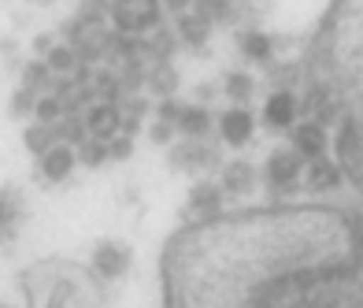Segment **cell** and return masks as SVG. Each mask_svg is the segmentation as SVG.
<instances>
[{
    "mask_svg": "<svg viewBox=\"0 0 363 308\" xmlns=\"http://www.w3.org/2000/svg\"><path fill=\"white\" fill-rule=\"evenodd\" d=\"M171 134H174V126H167V123H156V126H152V141H156V145H167Z\"/></svg>",
    "mask_w": 363,
    "mask_h": 308,
    "instance_id": "cell-31",
    "label": "cell"
},
{
    "mask_svg": "<svg viewBox=\"0 0 363 308\" xmlns=\"http://www.w3.org/2000/svg\"><path fill=\"white\" fill-rule=\"evenodd\" d=\"M34 111V93L30 89H15L11 97V116H30Z\"/></svg>",
    "mask_w": 363,
    "mask_h": 308,
    "instance_id": "cell-29",
    "label": "cell"
},
{
    "mask_svg": "<svg viewBox=\"0 0 363 308\" xmlns=\"http://www.w3.org/2000/svg\"><path fill=\"white\" fill-rule=\"evenodd\" d=\"M26 216V204L15 189H0V241H11L23 226Z\"/></svg>",
    "mask_w": 363,
    "mask_h": 308,
    "instance_id": "cell-14",
    "label": "cell"
},
{
    "mask_svg": "<svg viewBox=\"0 0 363 308\" xmlns=\"http://www.w3.org/2000/svg\"><path fill=\"white\" fill-rule=\"evenodd\" d=\"M178 34H182L186 45H204L208 34H211V15L201 11V8L189 11V15H182V19H178Z\"/></svg>",
    "mask_w": 363,
    "mask_h": 308,
    "instance_id": "cell-17",
    "label": "cell"
},
{
    "mask_svg": "<svg viewBox=\"0 0 363 308\" xmlns=\"http://www.w3.org/2000/svg\"><path fill=\"white\" fill-rule=\"evenodd\" d=\"M174 126H178L186 138H208V131H211V111H208L204 104H182Z\"/></svg>",
    "mask_w": 363,
    "mask_h": 308,
    "instance_id": "cell-16",
    "label": "cell"
},
{
    "mask_svg": "<svg viewBox=\"0 0 363 308\" xmlns=\"http://www.w3.org/2000/svg\"><path fill=\"white\" fill-rule=\"evenodd\" d=\"M252 131H256V119L249 108H226L219 116V138L226 145H234V149H241V145L252 141Z\"/></svg>",
    "mask_w": 363,
    "mask_h": 308,
    "instance_id": "cell-7",
    "label": "cell"
},
{
    "mask_svg": "<svg viewBox=\"0 0 363 308\" xmlns=\"http://www.w3.org/2000/svg\"><path fill=\"white\" fill-rule=\"evenodd\" d=\"M301 175H304V160L296 156L293 149H274L271 160H267V186L278 189V193H289L296 182H301Z\"/></svg>",
    "mask_w": 363,
    "mask_h": 308,
    "instance_id": "cell-4",
    "label": "cell"
},
{
    "mask_svg": "<svg viewBox=\"0 0 363 308\" xmlns=\"http://www.w3.org/2000/svg\"><path fill=\"white\" fill-rule=\"evenodd\" d=\"M293 153L301 156V160H319V156H326V126H319L315 119L301 123V126L293 131Z\"/></svg>",
    "mask_w": 363,
    "mask_h": 308,
    "instance_id": "cell-10",
    "label": "cell"
},
{
    "mask_svg": "<svg viewBox=\"0 0 363 308\" xmlns=\"http://www.w3.org/2000/svg\"><path fill=\"white\" fill-rule=\"evenodd\" d=\"M56 138H63V141H86L89 138V131H86V119H82V116H67V119H63V123H56Z\"/></svg>",
    "mask_w": 363,
    "mask_h": 308,
    "instance_id": "cell-23",
    "label": "cell"
},
{
    "mask_svg": "<svg viewBox=\"0 0 363 308\" xmlns=\"http://www.w3.org/2000/svg\"><path fill=\"white\" fill-rule=\"evenodd\" d=\"M171 164L178 171H208L219 164V149L216 145H204V138H186V145H178L171 153Z\"/></svg>",
    "mask_w": 363,
    "mask_h": 308,
    "instance_id": "cell-6",
    "label": "cell"
},
{
    "mask_svg": "<svg viewBox=\"0 0 363 308\" xmlns=\"http://www.w3.org/2000/svg\"><path fill=\"white\" fill-rule=\"evenodd\" d=\"M0 308H11V304H8V301H0Z\"/></svg>",
    "mask_w": 363,
    "mask_h": 308,
    "instance_id": "cell-33",
    "label": "cell"
},
{
    "mask_svg": "<svg viewBox=\"0 0 363 308\" xmlns=\"http://www.w3.org/2000/svg\"><path fill=\"white\" fill-rule=\"evenodd\" d=\"M26 294L30 308H93L86 286H82V275H71V268L63 264H41L26 271Z\"/></svg>",
    "mask_w": 363,
    "mask_h": 308,
    "instance_id": "cell-1",
    "label": "cell"
},
{
    "mask_svg": "<svg viewBox=\"0 0 363 308\" xmlns=\"http://www.w3.org/2000/svg\"><path fill=\"white\" fill-rule=\"evenodd\" d=\"M334 164L345 171L349 167V178L359 182V119L356 116H341L337 126V160Z\"/></svg>",
    "mask_w": 363,
    "mask_h": 308,
    "instance_id": "cell-5",
    "label": "cell"
},
{
    "mask_svg": "<svg viewBox=\"0 0 363 308\" xmlns=\"http://www.w3.org/2000/svg\"><path fill=\"white\" fill-rule=\"evenodd\" d=\"M223 204H226V197L216 182H196L193 193H189V212L196 219H216L223 212Z\"/></svg>",
    "mask_w": 363,
    "mask_h": 308,
    "instance_id": "cell-13",
    "label": "cell"
},
{
    "mask_svg": "<svg viewBox=\"0 0 363 308\" xmlns=\"http://www.w3.org/2000/svg\"><path fill=\"white\" fill-rule=\"evenodd\" d=\"M23 141H26V149L34 153V156H45L48 149L56 145V126H30V131L23 134Z\"/></svg>",
    "mask_w": 363,
    "mask_h": 308,
    "instance_id": "cell-21",
    "label": "cell"
},
{
    "mask_svg": "<svg viewBox=\"0 0 363 308\" xmlns=\"http://www.w3.org/2000/svg\"><path fill=\"white\" fill-rule=\"evenodd\" d=\"M345 182V171L334 164V160H311V167H308V189L311 193H330V189H337Z\"/></svg>",
    "mask_w": 363,
    "mask_h": 308,
    "instance_id": "cell-15",
    "label": "cell"
},
{
    "mask_svg": "<svg viewBox=\"0 0 363 308\" xmlns=\"http://www.w3.org/2000/svg\"><path fill=\"white\" fill-rule=\"evenodd\" d=\"M223 93L234 101L238 108L241 104H249L252 101V93H256V82H252V75H241V71H230L226 75V82H223Z\"/></svg>",
    "mask_w": 363,
    "mask_h": 308,
    "instance_id": "cell-19",
    "label": "cell"
},
{
    "mask_svg": "<svg viewBox=\"0 0 363 308\" xmlns=\"http://www.w3.org/2000/svg\"><path fill=\"white\" fill-rule=\"evenodd\" d=\"M48 86V67H45V60H34V63H26V71H23V89H41Z\"/></svg>",
    "mask_w": 363,
    "mask_h": 308,
    "instance_id": "cell-24",
    "label": "cell"
},
{
    "mask_svg": "<svg viewBox=\"0 0 363 308\" xmlns=\"http://www.w3.org/2000/svg\"><path fill=\"white\" fill-rule=\"evenodd\" d=\"M45 67H48V75H71L78 67V53L71 45H52L45 53Z\"/></svg>",
    "mask_w": 363,
    "mask_h": 308,
    "instance_id": "cell-20",
    "label": "cell"
},
{
    "mask_svg": "<svg viewBox=\"0 0 363 308\" xmlns=\"http://www.w3.org/2000/svg\"><path fill=\"white\" fill-rule=\"evenodd\" d=\"M111 23L126 38H141L160 26V0H115Z\"/></svg>",
    "mask_w": 363,
    "mask_h": 308,
    "instance_id": "cell-2",
    "label": "cell"
},
{
    "mask_svg": "<svg viewBox=\"0 0 363 308\" xmlns=\"http://www.w3.org/2000/svg\"><path fill=\"white\" fill-rule=\"evenodd\" d=\"M148 82H152L156 93L167 97V93L178 86V75H174V67H167V63H156V71H152V78H148Z\"/></svg>",
    "mask_w": 363,
    "mask_h": 308,
    "instance_id": "cell-25",
    "label": "cell"
},
{
    "mask_svg": "<svg viewBox=\"0 0 363 308\" xmlns=\"http://www.w3.org/2000/svg\"><path fill=\"white\" fill-rule=\"evenodd\" d=\"M34 111H38V119L45 126H56L63 119V101H60L56 93H45V97H38V101H34Z\"/></svg>",
    "mask_w": 363,
    "mask_h": 308,
    "instance_id": "cell-22",
    "label": "cell"
},
{
    "mask_svg": "<svg viewBox=\"0 0 363 308\" xmlns=\"http://www.w3.org/2000/svg\"><path fill=\"white\" fill-rule=\"evenodd\" d=\"M38 160H41V178L45 182H63V178L74 171V164H78L71 145H52V149H48L45 156H38Z\"/></svg>",
    "mask_w": 363,
    "mask_h": 308,
    "instance_id": "cell-12",
    "label": "cell"
},
{
    "mask_svg": "<svg viewBox=\"0 0 363 308\" xmlns=\"http://www.w3.org/2000/svg\"><path fill=\"white\" fill-rule=\"evenodd\" d=\"M296 97L293 89H274L267 97V104H263V123L271 126V131H293V123H296Z\"/></svg>",
    "mask_w": 363,
    "mask_h": 308,
    "instance_id": "cell-8",
    "label": "cell"
},
{
    "mask_svg": "<svg viewBox=\"0 0 363 308\" xmlns=\"http://www.w3.org/2000/svg\"><path fill=\"white\" fill-rule=\"evenodd\" d=\"M134 264V253H130L126 241H101V246L93 249V275L101 282H115L123 279Z\"/></svg>",
    "mask_w": 363,
    "mask_h": 308,
    "instance_id": "cell-3",
    "label": "cell"
},
{
    "mask_svg": "<svg viewBox=\"0 0 363 308\" xmlns=\"http://www.w3.org/2000/svg\"><path fill=\"white\" fill-rule=\"evenodd\" d=\"M123 126V111L115 104H93V111L86 116V131L93 141H111Z\"/></svg>",
    "mask_w": 363,
    "mask_h": 308,
    "instance_id": "cell-11",
    "label": "cell"
},
{
    "mask_svg": "<svg viewBox=\"0 0 363 308\" xmlns=\"http://www.w3.org/2000/svg\"><path fill=\"white\" fill-rule=\"evenodd\" d=\"M223 197H249V193L256 189V167L249 164V160H230V164L223 167Z\"/></svg>",
    "mask_w": 363,
    "mask_h": 308,
    "instance_id": "cell-9",
    "label": "cell"
},
{
    "mask_svg": "<svg viewBox=\"0 0 363 308\" xmlns=\"http://www.w3.org/2000/svg\"><path fill=\"white\" fill-rule=\"evenodd\" d=\"M82 160H86L89 167H101L104 160H108V149H104V141H93V138H86V141H82Z\"/></svg>",
    "mask_w": 363,
    "mask_h": 308,
    "instance_id": "cell-26",
    "label": "cell"
},
{
    "mask_svg": "<svg viewBox=\"0 0 363 308\" xmlns=\"http://www.w3.org/2000/svg\"><path fill=\"white\" fill-rule=\"evenodd\" d=\"M241 53L256 60V63H271L274 56V38L267 34H259V30H249V34H241Z\"/></svg>",
    "mask_w": 363,
    "mask_h": 308,
    "instance_id": "cell-18",
    "label": "cell"
},
{
    "mask_svg": "<svg viewBox=\"0 0 363 308\" xmlns=\"http://www.w3.org/2000/svg\"><path fill=\"white\" fill-rule=\"evenodd\" d=\"M108 15V0H86V4H82V26H93V23H101Z\"/></svg>",
    "mask_w": 363,
    "mask_h": 308,
    "instance_id": "cell-27",
    "label": "cell"
},
{
    "mask_svg": "<svg viewBox=\"0 0 363 308\" xmlns=\"http://www.w3.org/2000/svg\"><path fill=\"white\" fill-rule=\"evenodd\" d=\"M34 48H38V56H45L48 48H52V38L48 34H38V41H34Z\"/></svg>",
    "mask_w": 363,
    "mask_h": 308,
    "instance_id": "cell-32",
    "label": "cell"
},
{
    "mask_svg": "<svg viewBox=\"0 0 363 308\" xmlns=\"http://www.w3.org/2000/svg\"><path fill=\"white\" fill-rule=\"evenodd\" d=\"M104 149H108V160H126L134 145H130V138H126V134H115L111 141H104Z\"/></svg>",
    "mask_w": 363,
    "mask_h": 308,
    "instance_id": "cell-28",
    "label": "cell"
},
{
    "mask_svg": "<svg viewBox=\"0 0 363 308\" xmlns=\"http://www.w3.org/2000/svg\"><path fill=\"white\" fill-rule=\"evenodd\" d=\"M178 111H182V104H178V101H171V97H163V101L156 104V116H160V123H167V126H174Z\"/></svg>",
    "mask_w": 363,
    "mask_h": 308,
    "instance_id": "cell-30",
    "label": "cell"
}]
</instances>
